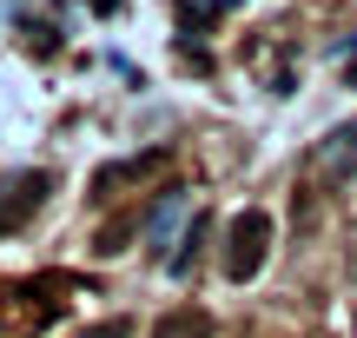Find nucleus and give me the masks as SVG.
I'll return each instance as SVG.
<instances>
[{"label": "nucleus", "instance_id": "9", "mask_svg": "<svg viewBox=\"0 0 357 338\" xmlns=\"http://www.w3.org/2000/svg\"><path fill=\"white\" fill-rule=\"evenodd\" d=\"M86 338H126V325H100V332H86Z\"/></svg>", "mask_w": 357, "mask_h": 338}, {"label": "nucleus", "instance_id": "6", "mask_svg": "<svg viewBox=\"0 0 357 338\" xmlns=\"http://www.w3.org/2000/svg\"><path fill=\"white\" fill-rule=\"evenodd\" d=\"M205 233H212V219H192V226H185V239H178V252L166 259V272H172V279H185L192 265H199V246H205Z\"/></svg>", "mask_w": 357, "mask_h": 338}, {"label": "nucleus", "instance_id": "8", "mask_svg": "<svg viewBox=\"0 0 357 338\" xmlns=\"http://www.w3.org/2000/svg\"><path fill=\"white\" fill-rule=\"evenodd\" d=\"M178 219H185V199H178V193H166V199H159V212H153V226H146L159 252L172 246V226H178Z\"/></svg>", "mask_w": 357, "mask_h": 338}, {"label": "nucleus", "instance_id": "7", "mask_svg": "<svg viewBox=\"0 0 357 338\" xmlns=\"http://www.w3.org/2000/svg\"><path fill=\"white\" fill-rule=\"evenodd\" d=\"M153 338H212V312H172V318H159Z\"/></svg>", "mask_w": 357, "mask_h": 338}, {"label": "nucleus", "instance_id": "1", "mask_svg": "<svg viewBox=\"0 0 357 338\" xmlns=\"http://www.w3.org/2000/svg\"><path fill=\"white\" fill-rule=\"evenodd\" d=\"M265 252H271V212L265 206H245L238 219H231V233H225V279H258V265H265Z\"/></svg>", "mask_w": 357, "mask_h": 338}, {"label": "nucleus", "instance_id": "4", "mask_svg": "<svg viewBox=\"0 0 357 338\" xmlns=\"http://www.w3.org/2000/svg\"><path fill=\"white\" fill-rule=\"evenodd\" d=\"M159 166H166V146H146V153L119 159V166H100L93 193H100V199H113V186H126V179H146V172H159Z\"/></svg>", "mask_w": 357, "mask_h": 338}, {"label": "nucleus", "instance_id": "5", "mask_svg": "<svg viewBox=\"0 0 357 338\" xmlns=\"http://www.w3.org/2000/svg\"><path fill=\"white\" fill-rule=\"evenodd\" d=\"M218 13H225V0H172V20L185 27V34H205V27H218Z\"/></svg>", "mask_w": 357, "mask_h": 338}, {"label": "nucleus", "instance_id": "2", "mask_svg": "<svg viewBox=\"0 0 357 338\" xmlns=\"http://www.w3.org/2000/svg\"><path fill=\"white\" fill-rule=\"evenodd\" d=\"M47 193H53V172H40V166L13 172L7 193H0V233H20V226L33 219L40 206H47Z\"/></svg>", "mask_w": 357, "mask_h": 338}, {"label": "nucleus", "instance_id": "3", "mask_svg": "<svg viewBox=\"0 0 357 338\" xmlns=\"http://www.w3.org/2000/svg\"><path fill=\"white\" fill-rule=\"evenodd\" d=\"M351 172H357V119L331 126V133H324V146H318V186H324V193H344Z\"/></svg>", "mask_w": 357, "mask_h": 338}]
</instances>
